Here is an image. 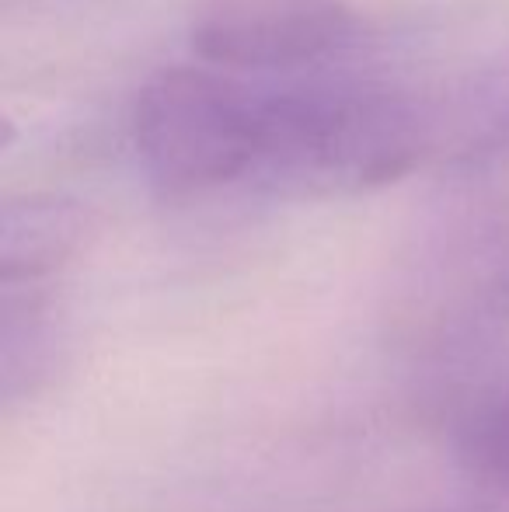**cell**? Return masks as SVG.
I'll return each instance as SVG.
<instances>
[{"instance_id": "6da1fadb", "label": "cell", "mask_w": 509, "mask_h": 512, "mask_svg": "<svg viewBox=\"0 0 509 512\" xmlns=\"http://www.w3.org/2000/svg\"><path fill=\"white\" fill-rule=\"evenodd\" d=\"M426 95L374 74L241 77L203 63L154 74L129 108V147L168 199L342 196L405 178L433 150Z\"/></svg>"}, {"instance_id": "277c9868", "label": "cell", "mask_w": 509, "mask_h": 512, "mask_svg": "<svg viewBox=\"0 0 509 512\" xmlns=\"http://www.w3.org/2000/svg\"><path fill=\"white\" fill-rule=\"evenodd\" d=\"M84 209L60 196H25L0 213V283H49L81 248Z\"/></svg>"}, {"instance_id": "5b68a950", "label": "cell", "mask_w": 509, "mask_h": 512, "mask_svg": "<svg viewBox=\"0 0 509 512\" xmlns=\"http://www.w3.org/2000/svg\"><path fill=\"white\" fill-rule=\"evenodd\" d=\"M49 297V283L4 286V314H0V366H4V398L32 394L56 366L60 331Z\"/></svg>"}, {"instance_id": "8992f818", "label": "cell", "mask_w": 509, "mask_h": 512, "mask_svg": "<svg viewBox=\"0 0 509 512\" xmlns=\"http://www.w3.org/2000/svg\"><path fill=\"white\" fill-rule=\"evenodd\" d=\"M454 450L471 481L509 499V384L489 387L464 405Z\"/></svg>"}, {"instance_id": "7a4b0ae2", "label": "cell", "mask_w": 509, "mask_h": 512, "mask_svg": "<svg viewBox=\"0 0 509 512\" xmlns=\"http://www.w3.org/2000/svg\"><path fill=\"white\" fill-rule=\"evenodd\" d=\"M185 42L203 67L241 77H314L349 70L367 21L349 0H199Z\"/></svg>"}, {"instance_id": "52a82bcc", "label": "cell", "mask_w": 509, "mask_h": 512, "mask_svg": "<svg viewBox=\"0 0 509 512\" xmlns=\"http://www.w3.org/2000/svg\"><path fill=\"white\" fill-rule=\"evenodd\" d=\"M503 122H509V95H506V102H499V105H496V112H492V119H489V126H485V129L503 126Z\"/></svg>"}, {"instance_id": "3957f363", "label": "cell", "mask_w": 509, "mask_h": 512, "mask_svg": "<svg viewBox=\"0 0 509 512\" xmlns=\"http://www.w3.org/2000/svg\"><path fill=\"white\" fill-rule=\"evenodd\" d=\"M419 269L457 300L509 307V122L457 161L422 227Z\"/></svg>"}, {"instance_id": "ba28073f", "label": "cell", "mask_w": 509, "mask_h": 512, "mask_svg": "<svg viewBox=\"0 0 509 512\" xmlns=\"http://www.w3.org/2000/svg\"><path fill=\"white\" fill-rule=\"evenodd\" d=\"M7 4H11V0H7Z\"/></svg>"}]
</instances>
